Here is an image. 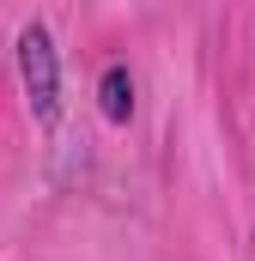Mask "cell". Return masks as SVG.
Returning <instances> with one entry per match:
<instances>
[{
    "instance_id": "obj_2",
    "label": "cell",
    "mask_w": 255,
    "mask_h": 261,
    "mask_svg": "<svg viewBox=\"0 0 255 261\" xmlns=\"http://www.w3.org/2000/svg\"><path fill=\"white\" fill-rule=\"evenodd\" d=\"M97 110H104V122H116V128L134 116V73H128L122 61L104 67V79H97Z\"/></svg>"
},
{
    "instance_id": "obj_1",
    "label": "cell",
    "mask_w": 255,
    "mask_h": 261,
    "mask_svg": "<svg viewBox=\"0 0 255 261\" xmlns=\"http://www.w3.org/2000/svg\"><path fill=\"white\" fill-rule=\"evenodd\" d=\"M18 79H24V97H31L37 122L55 128V116H61V55H55L49 24H37V18L18 31Z\"/></svg>"
}]
</instances>
